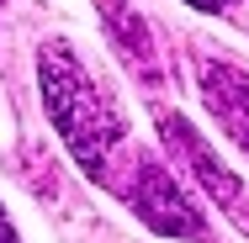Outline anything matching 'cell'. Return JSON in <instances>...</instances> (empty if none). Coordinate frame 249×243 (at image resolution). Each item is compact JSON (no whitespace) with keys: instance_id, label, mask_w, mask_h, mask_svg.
I'll return each mask as SVG.
<instances>
[{"instance_id":"1","label":"cell","mask_w":249,"mask_h":243,"mask_svg":"<svg viewBox=\"0 0 249 243\" xmlns=\"http://www.w3.org/2000/svg\"><path fill=\"white\" fill-rule=\"evenodd\" d=\"M37 85H43V106H48L53 132L69 143V153L80 159V169L90 180H106V153L122 143V116L111 96L85 74V64L69 53V43H48L37 58Z\"/></svg>"},{"instance_id":"2","label":"cell","mask_w":249,"mask_h":243,"mask_svg":"<svg viewBox=\"0 0 249 243\" xmlns=\"http://www.w3.org/2000/svg\"><path fill=\"white\" fill-rule=\"evenodd\" d=\"M159 132H164V143L180 153V164L201 180V191H207V195H212V201H217V206H223V211L249 233V185L223 164V159L207 153V143L196 138V127H191L180 111H159Z\"/></svg>"},{"instance_id":"3","label":"cell","mask_w":249,"mask_h":243,"mask_svg":"<svg viewBox=\"0 0 249 243\" xmlns=\"http://www.w3.org/2000/svg\"><path fill=\"white\" fill-rule=\"evenodd\" d=\"M133 185H127V201H133V211L149 222L154 233H170V238H207V222H201V211L180 195V185L154 164V159H133Z\"/></svg>"},{"instance_id":"4","label":"cell","mask_w":249,"mask_h":243,"mask_svg":"<svg viewBox=\"0 0 249 243\" xmlns=\"http://www.w3.org/2000/svg\"><path fill=\"white\" fill-rule=\"evenodd\" d=\"M201 96L212 106V116L233 132V143L249 148V74L228 64H201Z\"/></svg>"},{"instance_id":"5","label":"cell","mask_w":249,"mask_h":243,"mask_svg":"<svg viewBox=\"0 0 249 243\" xmlns=\"http://www.w3.org/2000/svg\"><path fill=\"white\" fill-rule=\"evenodd\" d=\"M106 32H111V43L122 48V58H133V69H138V74L159 80V58H154V37H149V27L138 21V11H133L127 0H106Z\"/></svg>"},{"instance_id":"6","label":"cell","mask_w":249,"mask_h":243,"mask_svg":"<svg viewBox=\"0 0 249 243\" xmlns=\"http://www.w3.org/2000/svg\"><path fill=\"white\" fill-rule=\"evenodd\" d=\"M0 243H21V238H16V227L5 222V206H0Z\"/></svg>"},{"instance_id":"7","label":"cell","mask_w":249,"mask_h":243,"mask_svg":"<svg viewBox=\"0 0 249 243\" xmlns=\"http://www.w3.org/2000/svg\"><path fill=\"white\" fill-rule=\"evenodd\" d=\"M186 5H196V11H223L228 0H186Z\"/></svg>"}]
</instances>
